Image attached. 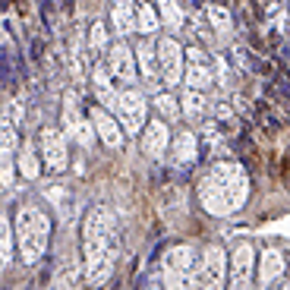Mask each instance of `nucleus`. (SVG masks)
<instances>
[]
</instances>
